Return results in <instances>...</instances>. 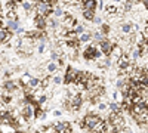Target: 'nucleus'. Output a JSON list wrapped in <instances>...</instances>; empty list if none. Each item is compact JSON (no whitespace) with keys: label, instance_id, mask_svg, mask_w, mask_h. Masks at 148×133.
<instances>
[{"label":"nucleus","instance_id":"12","mask_svg":"<svg viewBox=\"0 0 148 133\" xmlns=\"http://www.w3.org/2000/svg\"><path fill=\"white\" fill-rule=\"evenodd\" d=\"M3 87L6 89V92L8 93H12V92H15L18 87H16V84L12 81V80H6L5 83H3Z\"/></svg>","mask_w":148,"mask_h":133},{"label":"nucleus","instance_id":"23","mask_svg":"<svg viewBox=\"0 0 148 133\" xmlns=\"http://www.w3.org/2000/svg\"><path fill=\"white\" fill-rule=\"evenodd\" d=\"M45 111H42V108H40V105L39 106H36V117L37 118H45Z\"/></svg>","mask_w":148,"mask_h":133},{"label":"nucleus","instance_id":"13","mask_svg":"<svg viewBox=\"0 0 148 133\" xmlns=\"http://www.w3.org/2000/svg\"><path fill=\"white\" fill-rule=\"evenodd\" d=\"M104 121H105V126H104V129H102V132L101 133H116L117 130H116V127L113 126V124H111L110 121H108V120H104Z\"/></svg>","mask_w":148,"mask_h":133},{"label":"nucleus","instance_id":"7","mask_svg":"<svg viewBox=\"0 0 148 133\" xmlns=\"http://www.w3.org/2000/svg\"><path fill=\"white\" fill-rule=\"evenodd\" d=\"M96 53H98L96 46H95V44H90L89 47H86L83 56H84L86 59H96Z\"/></svg>","mask_w":148,"mask_h":133},{"label":"nucleus","instance_id":"36","mask_svg":"<svg viewBox=\"0 0 148 133\" xmlns=\"http://www.w3.org/2000/svg\"><path fill=\"white\" fill-rule=\"evenodd\" d=\"M93 21H95L96 24H102V21H101V18H93Z\"/></svg>","mask_w":148,"mask_h":133},{"label":"nucleus","instance_id":"3","mask_svg":"<svg viewBox=\"0 0 148 133\" xmlns=\"http://www.w3.org/2000/svg\"><path fill=\"white\" fill-rule=\"evenodd\" d=\"M12 31L8 28H0V44H6L12 40Z\"/></svg>","mask_w":148,"mask_h":133},{"label":"nucleus","instance_id":"11","mask_svg":"<svg viewBox=\"0 0 148 133\" xmlns=\"http://www.w3.org/2000/svg\"><path fill=\"white\" fill-rule=\"evenodd\" d=\"M34 22H36V27L39 28L40 31H43V30L46 28V18H45V16H40V15H37V16H36V21H34Z\"/></svg>","mask_w":148,"mask_h":133},{"label":"nucleus","instance_id":"5","mask_svg":"<svg viewBox=\"0 0 148 133\" xmlns=\"http://www.w3.org/2000/svg\"><path fill=\"white\" fill-rule=\"evenodd\" d=\"M22 117L27 120V121H30V120H33V117H36V111L33 110V106L31 105H25V106H22V111H21Z\"/></svg>","mask_w":148,"mask_h":133},{"label":"nucleus","instance_id":"20","mask_svg":"<svg viewBox=\"0 0 148 133\" xmlns=\"http://www.w3.org/2000/svg\"><path fill=\"white\" fill-rule=\"evenodd\" d=\"M30 80H31V76H30V74L22 76V77H21V84H22V86H28Z\"/></svg>","mask_w":148,"mask_h":133},{"label":"nucleus","instance_id":"25","mask_svg":"<svg viewBox=\"0 0 148 133\" xmlns=\"http://www.w3.org/2000/svg\"><path fill=\"white\" fill-rule=\"evenodd\" d=\"M51 81H52V80L49 78V77H45V78H43V81H40V86L45 89V87H47V86H49V83H51Z\"/></svg>","mask_w":148,"mask_h":133},{"label":"nucleus","instance_id":"27","mask_svg":"<svg viewBox=\"0 0 148 133\" xmlns=\"http://www.w3.org/2000/svg\"><path fill=\"white\" fill-rule=\"evenodd\" d=\"M3 133H16V129L14 126H6V129L3 130Z\"/></svg>","mask_w":148,"mask_h":133},{"label":"nucleus","instance_id":"19","mask_svg":"<svg viewBox=\"0 0 148 133\" xmlns=\"http://www.w3.org/2000/svg\"><path fill=\"white\" fill-rule=\"evenodd\" d=\"M6 18H8L9 21H16V19H18V12H16V9L12 10V12H9V14L6 15Z\"/></svg>","mask_w":148,"mask_h":133},{"label":"nucleus","instance_id":"29","mask_svg":"<svg viewBox=\"0 0 148 133\" xmlns=\"http://www.w3.org/2000/svg\"><path fill=\"white\" fill-rule=\"evenodd\" d=\"M93 37H95L96 40H99V42H101V40H102V31H101V33H99V31L93 33Z\"/></svg>","mask_w":148,"mask_h":133},{"label":"nucleus","instance_id":"4","mask_svg":"<svg viewBox=\"0 0 148 133\" xmlns=\"http://www.w3.org/2000/svg\"><path fill=\"white\" fill-rule=\"evenodd\" d=\"M76 77H77V70H74L71 67L67 68V72H65V84H71V83H76Z\"/></svg>","mask_w":148,"mask_h":133},{"label":"nucleus","instance_id":"24","mask_svg":"<svg viewBox=\"0 0 148 133\" xmlns=\"http://www.w3.org/2000/svg\"><path fill=\"white\" fill-rule=\"evenodd\" d=\"M92 39V34H89V33H84V34H82V37H80V42H89Z\"/></svg>","mask_w":148,"mask_h":133},{"label":"nucleus","instance_id":"1","mask_svg":"<svg viewBox=\"0 0 148 133\" xmlns=\"http://www.w3.org/2000/svg\"><path fill=\"white\" fill-rule=\"evenodd\" d=\"M34 10H36L37 15H40V16H45V18H46L47 15H51L52 12H53V8L49 5V3H46L45 0H40V2H37Z\"/></svg>","mask_w":148,"mask_h":133},{"label":"nucleus","instance_id":"37","mask_svg":"<svg viewBox=\"0 0 148 133\" xmlns=\"http://www.w3.org/2000/svg\"><path fill=\"white\" fill-rule=\"evenodd\" d=\"M21 33H24V28H21V27H19V28H18V31H16V34H21Z\"/></svg>","mask_w":148,"mask_h":133},{"label":"nucleus","instance_id":"33","mask_svg":"<svg viewBox=\"0 0 148 133\" xmlns=\"http://www.w3.org/2000/svg\"><path fill=\"white\" fill-rule=\"evenodd\" d=\"M123 9H125V10H130V9H132V3H129V2H127V3H125Z\"/></svg>","mask_w":148,"mask_h":133},{"label":"nucleus","instance_id":"38","mask_svg":"<svg viewBox=\"0 0 148 133\" xmlns=\"http://www.w3.org/2000/svg\"><path fill=\"white\" fill-rule=\"evenodd\" d=\"M144 3H145V6L148 8V0H144Z\"/></svg>","mask_w":148,"mask_h":133},{"label":"nucleus","instance_id":"6","mask_svg":"<svg viewBox=\"0 0 148 133\" xmlns=\"http://www.w3.org/2000/svg\"><path fill=\"white\" fill-rule=\"evenodd\" d=\"M99 49H101V52H102L104 55H110L111 50H113V44H111L110 40L102 39V40L99 42Z\"/></svg>","mask_w":148,"mask_h":133},{"label":"nucleus","instance_id":"31","mask_svg":"<svg viewBox=\"0 0 148 133\" xmlns=\"http://www.w3.org/2000/svg\"><path fill=\"white\" fill-rule=\"evenodd\" d=\"M52 81H53V84H59V83H61V77H59V76H55V77L52 78Z\"/></svg>","mask_w":148,"mask_h":133},{"label":"nucleus","instance_id":"15","mask_svg":"<svg viewBox=\"0 0 148 133\" xmlns=\"http://www.w3.org/2000/svg\"><path fill=\"white\" fill-rule=\"evenodd\" d=\"M110 110H111V111H113V113H117V114H121V110H123V108H121V104H117V102H113V104H111V105H110Z\"/></svg>","mask_w":148,"mask_h":133},{"label":"nucleus","instance_id":"14","mask_svg":"<svg viewBox=\"0 0 148 133\" xmlns=\"http://www.w3.org/2000/svg\"><path fill=\"white\" fill-rule=\"evenodd\" d=\"M83 8L88 10H95L96 9V0H86L83 3Z\"/></svg>","mask_w":148,"mask_h":133},{"label":"nucleus","instance_id":"35","mask_svg":"<svg viewBox=\"0 0 148 133\" xmlns=\"http://www.w3.org/2000/svg\"><path fill=\"white\" fill-rule=\"evenodd\" d=\"M108 30H110V28H108L107 25H104V27H102V34H104V33H108Z\"/></svg>","mask_w":148,"mask_h":133},{"label":"nucleus","instance_id":"18","mask_svg":"<svg viewBox=\"0 0 148 133\" xmlns=\"http://www.w3.org/2000/svg\"><path fill=\"white\" fill-rule=\"evenodd\" d=\"M104 126H105V121H104V120H101L99 123H96V124H95V127L92 129V132L101 133V132H102V129H104Z\"/></svg>","mask_w":148,"mask_h":133},{"label":"nucleus","instance_id":"10","mask_svg":"<svg viewBox=\"0 0 148 133\" xmlns=\"http://www.w3.org/2000/svg\"><path fill=\"white\" fill-rule=\"evenodd\" d=\"M110 56L113 58V59H119L123 56V49H121V46H113V50H111V53H110Z\"/></svg>","mask_w":148,"mask_h":133},{"label":"nucleus","instance_id":"40","mask_svg":"<svg viewBox=\"0 0 148 133\" xmlns=\"http://www.w3.org/2000/svg\"><path fill=\"white\" fill-rule=\"evenodd\" d=\"M36 2H40V0H36Z\"/></svg>","mask_w":148,"mask_h":133},{"label":"nucleus","instance_id":"32","mask_svg":"<svg viewBox=\"0 0 148 133\" xmlns=\"http://www.w3.org/2000/svg\"><path fill=\"white\" fill-rule=\"evenodd\" d=\"M45 2H46V3H49V5H51V6L53 8V6H56V2H58V0H45Z\"/></svg>","mask_w":148,"mask_h":133},{"label":"nucleus","instance_id":"2","mask_svg":"<svg viewBox=\"0 0 148 133\" xmlns=\"http://www.w3.org/2000/svg\"><path fill=\"white\" fill-rule=\"evenodd\" d=\"M101 117L98 115V114H95V113H92V114H88V115H84L83 117V121H84V130H89V132H92V129L95 127V124L96 123H99L101 121Z\"/></svg>","mask_w":148,"mask_h":133},{"label":"nucleus","instance_id":"34","mask_svg":"<svg viewBox=\"0 0 148 133\" xmlns=\"http://www.w3.org/2000/svg\"><path fill=\"white\" fill-rule=\"evenodd\" d=\"M98 108H99L101 111H104L105 108H107V105H105V104H98Z\"/></svg>","mask_w":148,"mask_h":133},{"label":"nucleus","instance_id":"8","mask_svg":"<svg viewBox=\"0 0 148 133\" xmlns=\"http://www.w3.org/2000/svg\"><path fill=\"white\" fill-rule=\"evenodd\" d=\"M74 22H76V21H74V18H73L71 15H65L62 27H64L65 30H70V31H73V28L76 27V24H74Z\"/></svg>","mask_w":148,"mask_h":133},{"label":"nucleus","instance_id":"22","mask_svg":"<svg viewBox=\"0 0 148 133\" xmlns=\"http://www.w3.org/2000/svg\"><path fill=\"white\" fill-rule=\"evenodd\" d=\"M117 10H119V9H117L116 6H108V8H107V15H108V16L116 15V14H117Z\"/></svg>","mask_w":148,"mask_h":133},{"label":"nucleus","instance_id":"28","mask_svg":"<svg viewBox=\"0 0 148 133\" xmlns=\"http://www.w3.org/2000/svg\"><path fill=\"white\" fill-rule=\"evenodd\" d=\"M22 8H24V10H31L33 5H31V2H24L22 3Z\"/></svg>","mask_w":148,"mask_h":133},{"label":"nucleus","instance_id":"26","mask_svg":"<svg viewBox=\"0 0 148 133\" xmlns=\"http://www.w3.org/2000/svg\"><path fill=\"white\" fill-rule=\"evenodd\" d=\"M53 14H55V16H62V15H64V12H62V9H61L59 6H55Z\"/></svg>","mask_w":148,"mask_h":133},{"label":"nucleus","instance_id":"17","mask_svg":"<svg viewBox=\"0 0 148 133\" xmlns=\"http://www.w3.org/2000/svg\"><path fill=\"white\" fill-rule=\"evenodd\" d=\"M18 28H19V22H18V19L16 21H9L8 22V30H16L18 31Z\"/></svg>","mask_w":148,"mask_h":133},{"label":"nucleus","instance_id":"30","mask_svg":"<svg viewBox=\"0 0 148 133\" xmlns=\"http://www.w3.org/2000/svg\"><path fill=\"white\" fill-rule=\"evenodd\" d=\"M83 30H84L83 25H76V27H74V31H76V34H77V33H79V34L83 33Z\"/></svg>","mask_w":148,"mask_h":133},{"label":"nucleus","instance_id":"39","mask_svg":"<svg viewBox=\"0 0 148 133\" xmlns=\"http://www.w3.org/2000/svg\"><path fill=\"white\" fill-rule=\"evenodd\" d=\"M14 2H15V3H18V2H22V0H14Z\"/></svg>","mask_w":148,"mask_h":133},{"label":"nucleus","instance_id":"16","mask_svg":"<svg viewBox=\"0 0 148 133\" xmlns=\"http://www.w3.org/2000/svg\"><path fill=\"white\" fill-rule=\"evenodd\" d=\"M83 16H84L86 19L92 21V19L95 18V10H88V9H83Z\"/></svg>","mask_w":148,"mask_h":133},{"label":"nucleus","instance_id":"21","mask_svg":"<svg viewBox=\"0 0 148 133\" xmlns=\"http://www.w3.org/2000/svg\"><path fill=\"white\" fill-rule=\"evenodd\" d=\"M47 71H49V72L58 71V64H56V62H49V64H47Z\"/></svg>","mask_w":148,"mask_h":133},{"label":"nucleus","instance_id":"9","mask_svg":"<svg viewBox=\"0 0 148 133\" xmlns=\"http://www.w3.org/2000/svg\"><path fill=\"white\" fill-rule=\"evenodd\" d=\"M129 64H130V58H129L126 53H123V56L117 61V65H119V68H120V70H125Z\"/></svg>","mask_w":148,"mask_h":133}]
</instances>
